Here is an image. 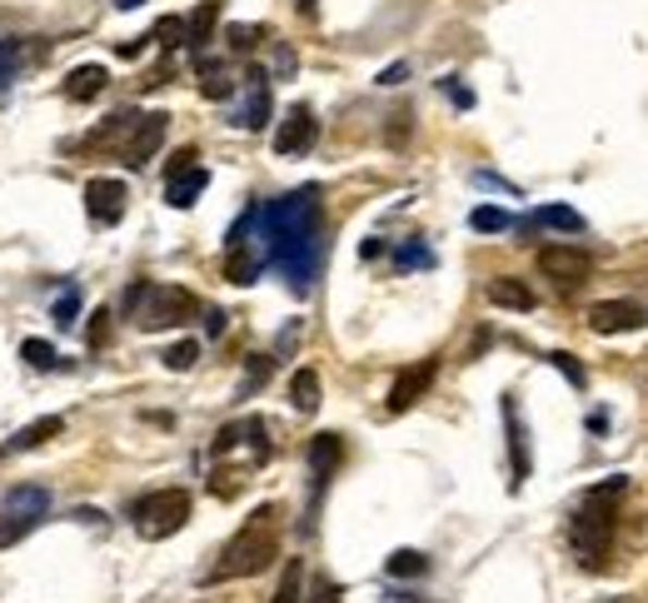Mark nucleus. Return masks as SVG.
<instances>
[{
	"label": "nucleus",
	"instance_id": "obj_20",
	"mask_svg": "<svg viewBox=\"0 0 648 603\" xmlns=\"http://www.w3.org/2000/svg\"><path fill=\"white\" fill-rule=\"evenodd\" d=\"M110 85L106 65H75L71 75H65V100H75V106H90L95 95Z\"/></svg>",
	"mask_w": 648,
	"mask_h": 603
},
{
	"label": "nucleus",
	"instance_id": "obj_39",
	"mask_svg": "<svg viewBox=\"0 0 648 603\" xmlns=\"http://www.w3.org/2000/svg\"><path fill=\"white\" fill-rule=\"evenodd\" d=\"M85 340H90V349H100V344L110 340V309H95V320H90V334H85Z\"/></svg>",
	"mask_w": 648,
	"mask_h": 603
},
{
	"label": "nucleus",
	"instance_id": "obj_44",
	"mask_svg": "<svg viewBox=\"0 0 648 603\" xmlns=\"http://www.w3.org/2000/svg\"><path fill=\"white\" fill-rule=\"evenodd\" d=\"M309 603H334V583H315V593H309Z\"/></svg>",
	"mask_w": 648,
	"mask_h": 603
},
{
	"label": "nucleus",
	"instance_id": "obj_1",
	"mask_svg": "<svg viewBox=\"0 0 648 603\" xmlns=\"http://www.w3.org/2000/svg\"><path fill=\"white\" fill-rule=\"evenodd\" d=\"M259 225H265V245H270V264L290 280L295 295H309V284L319 280L325 264V205H319V185H299L280 200L259 205Z\"/></svg>",
	"mask_w": 648,
	"mask_h": 603
},
{
	"label": "nucleus",
	"instance_id": "obj_8",
	"mask_svg": "<svg viewBox=\"0 0 648 603\" xmlns=\"http://www.w3.org/2000/svg\"><path fill=\"white\" fill-rule=\"evenodd\" d=\"M240 100L230 106V120H235L240 131H265L270 125V110H274V100H270V75L259 71V65H249L245 75H240Z\"/></svg>",
	"mask_w": 648,
	"mask_h": 603
},
{
	"label": "nucleus",
	"instance_id": "obj_11",
	"mask_svg": "<svg viewBox=\"0 0 648 603\" xmlns=\"http://www.w3.org/2000/svg\"><path fill=\"white\" fill-rule=\"evenodd\" d=\"M504 429H509V489H524V479H529V469H534V450H529V424H524V409H518V399L514 394H504Z\"/></svg>",
	"mask_w": 648,
	"mask_h": 603
},
{
	"label": "nucleus",
	"instance_id": "obj_27",
	"mask_svg": "<svg viewBox=\"0 0 648 603\" xmlns=\"http://www.w3.org/2000/svg\"><path fill=\"white\" fill-rule=\"evenodd\" d=\"M290 404H295L299 415H315L319 409V374L315 369H295V379H290Z\"/></svg>",
	"mask_w": 648,
	"mask_h": 603
},
{
	"label": "nucleus",
	"instance_id": "obj_26",
	"mask_svg": "<svg viewBox=\"0 0 648 603\" xmlns=\"http://www.w3.org/2000/svg\"><path fill=\"white\" fill-rule=\"evenodd\" d=\"M270 603H305V564H299V558H284Z\"/></svg>",
	"mask_w": 648,
	"mask_h": 603
},
{
	"label": "nucleus",
	"instance_id": "obj_15",
	"mask_svg": "<svg viewBox=\"0 0 648 603\" xmlns=\"http://www.w3.org/2000/svg\"><path fill=\"white\" fill-rule=\"evenodd\" d=\"M539 270L549 274V280H559L564 290H574V284H584L594 274V260L574 245H543L539 249Z\"/></svg>",
	"mask_w": 648,
	"mask_h": 603
},
{
	"label": "nucleus",
	"instance_id": "obj_43",
	"mask_svg": "<svg viewBox=\"0 0 648 603\" xmlns=\"http://www.w3.org/2000/svg\"><path fill=\"white\" fill-rule=\"evenodd\" d=\"M474 180H479V185H489V189H504V195H518V189H514V185H509V180H499V175H489V170H479V175H474Z\"/></svg>",
	"mask_w": 648,
	"mask_h": 603
},
{
	"label": "nucleus",
	"instance_id": "obj_22",
	"mask_svg": "<svg viewBox=\"0 0 648 603\" xmlns=\"http://www.w3.org/2000/svg\"><path fill=\"white\" fill-rule=\"evenodd\" d=\"M60 429H65V419H60V415H46V419H36V424L15 429V439L5 444V450H11V454H30V450H40V444H50Z\"/></svg>",
	"mask_w": 648,
	"mask_h": 603
},
{
	"label": "nucleus",
	"instance_id": "obj_35",
	"mask_svg": "<svg viewBox=\"0 0 648 603\" xmlns=\"http://www.w3.org/2000/svg\"><path fill=\"white\" fill-rule=\"evenodd\" d=\"M75 315H81V290H75V284H65V290H60V299H56V324H60V330H71Z\"/></svg>",
	"mask_w": 648,
	"mask_h": 603
},
{
	"label": "nucleus",
	"instance_id": "obj_36",
	"mask_svg": "<svg viewBox=\"0 0 648 603\" xmlns=\"http://www.w3.org/2000/svg\"><path fill=\"white\" fill-rule=\"evenodd\" d=\"M21 60H25V40H0V85L15 81Z\"/></svg>",
	"mask_w": 648,
	"mask_h": 603
},
{
	"label": "nucleus",
	"instance_id": "obj_16",
	"mask_svg": "<svg viewBox=\"0 0 648 603\" xmlns=\"http://www.w3.org/2000/svg\"><path fill=\"white\" fill-rule=\"evenodd\" d=\"M319 140V120L309 106H290L280 120V131H274V155H305L309 145Z\"/></svg>",
	"mask_w": 648,
	"mask_h": 603
},
{
	"label": "nucleus",
	"instance_id": "obj_23",
	"mask_svg": "<svg viewBox=\"0 0 648 603\" xmlns=\"http://www.w3.org/2000/svg\"><path fill=\"white\" fill-rule=\"evenodd\" d=\"M240 81L230 75V65H220V60H200V95L205 100H235Z\"/></svg>",
	"mask_w": 648,
	"mask_h": 603
},
{
	"label": "nucleus",
	"instance_id": "obj_13",
	"mask_svg": "<svg viewBox=\"0 0 648 603\" xmlns=\"http://www.w3.org/2000/svg\"><path fill=\"white\" fill-rule=\"evenodd\" d=\"M125 205H130V189H125V180H90L85 185V214H90V225H100V230H110V225H120L125 220Z\"/></svg>",
	"mask_w": 648,
	"mask_h": 603
},
{
	"label": "nucleus",
	"instance_id": "obj_33",
	"mask_svg": "<svg viewBox=\"0 0 648 603\" xmlns=\"http://www.w3.org/2000/svg\"><path fill=\"white\" fill-rule=\"evenodd\" d=\"M195 359H200V344L195 340H180L166 349V369H175V374H185V369H195Z\"/></svg>",
	"mask_w": 648,
	"mask_h": 603
},
{
	"label": "nucleus",
	"instance_id": "obj_10",
	"mask_svg": "<svg viewBox=\"0 0 648 603\" xmlns=\"http://www.w3.org/2000/svg\"><path fill=\"white\" fill-rule=\"evenodd\" d=\"M340 459H344L340 434H315L309 439V529H315V514H319V504H325V489H330Z\"/></svg>",
	"mask_w": 648,
	"mask_h": 603
},
{
	"label": "nucleus",
	"instance_id": "obj_45",
	"mask_svg": "<svg viewBox=\"0 0 648 603\" xmlns=\"http://www.w3.org/2000/svg\"><path fill=\"white\" fill-rule=\"evenodd\" d=\"M145 40H150V36H145ZM145 40H120V56H125V60H135V56L145 50Z\"/></svg>",
	"mask_w": 648,
	"mask_h": 603
},
{
	"label": "nucleus",
	"instance_id": "obj_46",
	"mask_svg": "<svg viewBox=\"0 0 648 603\" xmlns=\"http://www.w3.org/2000/svg\"><path fill=\"white\" fill-rule=\"evenodd\" d=\"M205 330H210V334H224V315H220V309H210V315H205Z\"/></svg>",
	"mask_w": 648,
	"mask_h": 603
},
{
	"label": "nucleus",
	"instance_id": "obj_21",
	"mask_svg": "<svg viewBox=\"0 0 648 603\" xmlns=\"http://www.w3.org/2000/svg\"><path fill=\"white\" fill-rule=\"evenodd\" d=\"M215 25H220V0H200V5H195V15L185 21V46L195 50V56H200L205 46H210Z\"/></svg>",
	"mask_w": 648,
	"mask_h": 603
},
{
	"label": "nucleus",
	"instance_id": "obj_19",
	"mask_svg": "<svg viewBox=\"0 0 648 603\" xmlns=\"http://www.w3.org/2000/svg\"><path fill=\"white\" fill-rule=\"evenodd\" d=\"M166 131H170V115H160V110H150V115L140 120V131H135V140L125 145V155H120V165H130V170H140V165H150V155L166 145Z\"/></svg>",
	"mask_w": 648,
	"mask_h": 603
},
{
	"label": "nucleus",
	"instance_id": "obj_41",
	"mask_svg": "<svg viewBox=\"0 0 648 603\" xmlns=\"http://www.w3.org/2000/svg\"><path fill=\"white\" fill-rule=\"evenodd\" d=\"M299 330H305V324H284V334H280V344H274V359H284V355H290V349H295V344H299Z\"/></svg>",
	"mask_w": 648,
	"mask_h": 603
},
{
	"label": "nucleus",
	"instance_id": "obj_31",
	"mask_svg": "<svg viewBox=\"0 0 648 603\" xmlns=\"http://www.w3.org/2000/svg\"><path fill=\"white\" fill-rule=\"evenodd\" d=\"M21 355H25V365H30V369H60L56 344H46V340H25Z\"/></svg>",
	"mask_w": 648,
	"mask_h": 603
},
{
	"label": "nucleus",
	"instance_id": "obj_28",
	"mask_svg": "<svg viewBox=\"0 0 648 603\" xmlns=\"http://www.w3.org/2000/svg\"><path fill=\"white\" fill-rule=\"evenodd\" d=\"M384 574L389 579H419V574H429V558L419 554V549H394V554L384 558Z\"/></svg>",
	"mask_w": 648,
	"mask_h": 603
},
{
	"label": "nucleus",
	"instance_id": "obj_37",
	"mask_svg": "<svg viewBox=\"0 0 648 603\" xmlns=\"http://www.w3.org/2000/svg\"><path fill=\"white\" fill-rule=\"evenodd\" d=\"M549 365H554L559 374H564L568 384H574V390H584V384H589V374H584V365H578V359L568 355V349H554V355H549Z\"/></svg>",
	"mask_w": 648,
	"mask_h": 603
},
{
	"label": "nucleus",
	"instance_id": "obj_9",
	"mask_svg": "<svg viewBox=\"0 0 648 603\" xmlns=\"http://www.w3.org/2000/svg\"><path fill=\"white\" fill-rule=\"evenodd\" d=\"M240 450L249 454V464L270 459V439H265V419L259 415H245V419H235V424H224L210 444L215 459H230V454H240Z\"/></svg>",
	"mask_w": 648,
	"mask_h": 603
},
{
	"label": "nucleus",
	"instance_id": "obj_40",
	"mask_svg": "<svg viewBox=\"0 0 648 603\" xmlns=\"http://www.w3.org/2000/svg\"><path fill=\"white\" fill-rule=\"evenodd\" d=\"M439 90L449 95V100H454V106L460 110H474V90H464L460 81H454V75H449V81H439Z\"/></svg>",
	"mask_w": 648,
	"mask_h": 603
},
{
	"label": "nucleus",
	"instance_id": "obj_2",
	"mask_svg": "<svg viewBox=\"0 0 648 603\" xmlns=\"http://www.w3.org/2000/svg\"><path fill=\"white\" fill-rule=\"evenodd\" d=\"M628 494V479L613 473L603 484H594L589 494L578 499L574 519H568V544H574L578 564L603 574L609 568V554H613V539H619V504Z\"/></svg>",
	"mask_w": 648,
	"mask_h": 603
},
{
	"label": "nucleus",
	"instance_id": "obj_30",
	"mask_svg": "<svg viewBox=\"0 0 648 603\" xmlns=\"http://www.w3.org/2000/svg\"><path fill=\"white\" fill-rule=\"evenodd\" d=\"M270 374H274V355H249V365H245V384H240V399H245V394H255Z\"/></svg>",
	"mask_w": 648,
	"mask_h": 603
},
{
	"label": "nucleus",
	"instance_id": "obj_12",
	"mask_svg": "<svg viewBox=\"0 0 648 603\" xmlns=\"http://www.w3.org/2000/svg\"><path fill=\"white\" fill-rule=\"evenodd\" d=\"M205 185H210V170L195 165V150H180L175 160H170V180H166V200L175 205V210H189V205L205 195Z\"/></svg>",
	"mask_w": 648,
	"mask_h": 603
},
{
	"label": "nucleus",
	"instance_id": "obj_5",
	"mask_svg": "<svg viewBox=\"0 0 648 603\" xmlns=\"http://www.w3.org/2000/svg\"><path fill=\"white\" fill-rule=\"evenodd\" d=\"M265 264H270V245H265V225H259V205H249L224 235V280L255 284Z\"/></svg>",
	"mask_w": 648,
	"mask_h": 603
},
{
	"label": "nucleus",
	"instance_id": "obj_3",
	"mask_svg": "<svg viewBox=\"0 0 648 603\" xmlns=\"http://www.w3.org/2000/svg\"><path fill=\"white\" fill-rule=\"evenodd\" d=\"M284 514L280 504H259L255 514H249L245 524H240V533L230 539V544L220 549V564L205 574V583H224V579H255V574H265V568L280 558V529H284Z\"/></svg>",
	"mask_w": 648,
	"mask_h": 603
},
{
	"label": "nucleus",
	"instance_id": "obj_24",
	"mask_svg": "<svg viewBox=\"0 0 648 603\" xmlns=\"http://www.w3.org/2000/svg\"><path fill=\"white\" fill-rule=\"evenodd\" d=\"M489 305H499V309H518V315H524V309H534L539 305V299H534V290L524 280H494L489 284Z\"/></svg>",
	"mask_w": 648,
	"mask_h": 603
},
{
	"label": "nucleus",
	"instance_id": "obj_32",
	"mask_svg": "<svg viewBox=\"0 0 648 603\" xmlns=\"http://www.w3.org/2000/svg\"><path fill=\"white\" fill-rule=\"evenodd\" d=\"M150 40H160L166 50H180L185 46V15H166V21L150 30Z\"/></svg>",
	"mask_w": 648,
	"mask_h": 603
},
{
	"label": "nucleus",
	"instance_id": "obj_48",
	"mask_svg": "<svg viewBox=\"0 0 648 603\" xmlns=\"http://www.w3.org/2000/svg\"><path fill=\"white\" fill-rule=\"evenodd\" d=\"M145 0H115V11H140Z\"/></svg>",
	"mask_w": 648,
	"mask_h": 603
},
{
	"label": "nucleus",
	"instance_id": "obj_47",
	"mask_svg": "<svg viewBox=\"0 0 648 603\" xmlns=\"http://www.w3.org/2000/svg\"><path fill=\"white\" fill-rule=\"evenodd\" d=\"M295 5H299V15H315L319 11V0H295Z\"/></svg>",
	"mask_w": 648,
	"mask_h": 603
},
{
	"label": "nucleus",
	"instance_id": "obj_6",
	"mask_svg": "<svg viewBox=\"0 0 648 603\" xmlns=\"http://www.w3.org/2000/svg\"><path fill=\"white\" fill-rule=\"evenodd\" d=\"M189 509H195L189 489H155V494H145V499H135V504H130V524H135V533H140V539L160 544V539H170V533L185 529Z\"/></svg>",
	"mask_w": 648,
	"mask_h": 603
},
{
	"label": "nucleus",
	"instance_id": "obj_17",
	"mask_svg": "<svg viewBox=\"0 0 648 603\" xmlns=\"http://www.w3.org/2000/svg\"><path fill=\"white\" fill-rule=\"evenodd\" d=\"M140 120H145V110H115L100 131L85 135V150H100V155H115V160H120L125 145L135 140V131H140Z\"/></svg>",
	"mask_w": 648,
	"mask_h": 603
},
{
	"label": "nucleus",
	"instance_id": "obj_38",
	"mask_svg": "<svg viewBox=\"0 0 648 603\" xmlns=\"http://www.w3.org/2000/svg\"><path fill=\"white\" fill-rule=\"evenodd\" d=\"M224 40H230V50L249 56V50H255L259 40H265V30H259V25H230V30H224Z\"/></svg>",
	"mask_w": 648,
	"mask_h": 603
},
{
	"label": "nucleus",
	"instance_id": "obj_7",
	"mask_svg": "<svg viewBox=\"0 0 648 603\" xmlns=\"http://www.w3.org/2000/svg\"><path fill=\"white\" fill-rule=\"evenodd\" d=\"M50 519V489L40 484H15L0 504V549L21 544L25 533H36Z\"/></svg>",
	"mask_w": 648,
	"mask_h": 603
},
{
	"label": "nucleus",
	"instance_id": "obj_29",
	"mask_svg": "<svg viewBox=\"0 0 648 603\" xmlns=\"http://www.w3.org/2000/svg\"><path fill=\"white\" fill-rule=\"evenodd\" d=\"M469 225L479 230V235H504L514 220H509V210H499V205H479V210L469 214Z\"/></svg>",
	"mask_w": 648,
	"mask_h": 603
},
{
	"label": "nucleus",
	"instance_id": "obj_42",
	"mask_svg": "<svg viewBox=\"0 0 648 603\" xmlns=\"http://www.w3.org/2000/svg\"><path fill=\"white\" fill-rule=\"evenodd\" d=\"M404 75H409V65H404V60H400V65H384V71H379V85H400Z\"/></svg>",
	"mask_w": 648,
	"mask_h": 603
},
{
	"label": "nucleus",
	"instance_id": "obj_4",
	"mask_svg": "<svg viewBox=\"0 0 648 603\" xmlns=\"http://www.w3.org/2000/svg\"><path fill=\"white\" fill-rule=\"evenodd\" d=\"M200 309V299L189 295L185 284H155V280H140L125 290V315L135 320V330L155 334V330H175L185 324L189 315Z\"/></svg>",
	"mask_w": 648,
	"mask_h": 603
},
{
	"label": "nucleus",
	"instance_id": "obj_18",
	"mask_svg": "<svg viewBox=\"0 0 648 603\" xmlns=\"http://www.w3.org/2000/svg\"><path fill=\"white\" fill-rule=\"evenodd\" d=\"M638 324H644V305H634V299H599V305H589L594 334H628Z\"/></svg>",
	"mask_w": 648,
	"mask_h": 603
},
{
	"label": "nucleus",
	"instance_id": "obj_14",
	"mask_svg": "<svg viewBox=\"0 0 648 603\" xmlns=\"http://www.w3.org/2000/svg\"><path fill=\"white\" fill-rule=\"evenodd\" d=\"M435 374H439V365L435 359H419V365H409V369H400L394 374V384H389V399H384V409L389 415H409L414 404L429 394V384H435Z\"/></svg>",
	"mask_w": 648,
	"mask_h": 603
},
{
	"label": "nucleus",
	"instance_id": "obj_34",
	"mask_svg": "<svg viewBox=\"0 0 648 603\" xmlns=\"http://www.w3.org/2000/svg\"><path fill=\"white\" fill-rule=\"evenodd\" d=\"M394 264H400V270H429V264H435V249L429 245H400V255H394Z\"/></svg>",
	"mask_w": 648,
	"mask_h": 603
},
{
	"label": "nucleus",
	"instance_id": "obj_25",
	"mask_svg": "<svg viewBox=\"0 0 648 603\" xmlns=\"http://www.w3.org/2000/svg\"><path fill=\"white\" fill-rule=\"evenodd\" d=\"M529 225H543V230H564V235H584L589 230V220L578 210H568V205H543V210H534Z\"/></svg>",
	"mask_w": 648,
	"mask_h": 603
}]
</instances>
